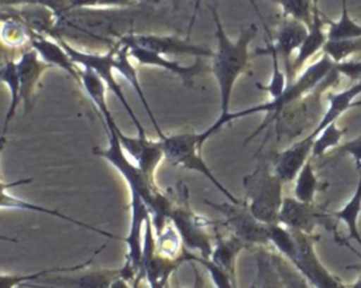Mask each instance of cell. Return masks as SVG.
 <instances>
[{"label": "cell", "instance_id": "obj_1", "mask_svg": "<svg viewBox=\"0 0 361 288\" xmlns=\"http://www.w3.org/2000/svg\"><path fill=\"white\" fill-rule=\"evenodd\" d=\"M212 16L214 21V37L217 47L216 51H213L210 72L213 73L219 88L220 116H226L230 113L234 85L237 79L250 68V59L252 56L250 52V44L255 38L258 28L255 24H250L248 27H244L240 31L238 38L233 41L223 28L216 6L212 7Z\"/></svg>", "mask_w": 361, "mask_h": 288}, {"label": "cell", "instance_id": "obj_2", "mask_svg": "<svg viewBox=\"0 0 361 288\" xmlns=\"http://www.w3.org/2000/svg\"><path fill=\"white\" fill-rule=\"evenodd\" d=\"M336 69H337V64H334L327 55L323 54L317 61L312 62L307 68L300 71V73L293 80L288 82L285 90L278 97L269 99L265 103L255 104V106H251V107H247L243 110L230 112L228 119H230V121H233V120H237V119H241V117H245L250 114H255V113H267L268 114L267 120H264L262 124H259L257 127V130L245 138V144H247L255 136H258V133L262 131L264 127L269 126L279 114H282V112L288 106H290L292 103H296L299 99L306 96L309 92L316 89L319 85L324 83Z\"/></svg>", "mask_w": 361, "mask_h": 288}, {"label": "cell", "instance_id": "obj_3", "mask_svg": "<svg viewBox=\"0 0 361 288\" xmlns=\"http://www.w3.org/2000/svg\"><path fill=\"white\" fill-rule=\"evenodd\" d=\"M224 126L216 120L210 127L202 131H180L175 134H165L161 140L164 158L172 165L182 169H189L202 174L207 178L231 203H238L241 199H237L212 172L202 155V148L204 143L221 130Z\"/></svg>", "mask_w": 361, "mask_h": 288}, {"label": "cell", "instance_id": "obj_4", "mask_svg": "<svg viewBox=\"0 0 361 288\" xmlns=\"http://www.w3.org/2000/svg\"><path fill=\"white\" fill-rule=\"evenodd\" d=\"M244 200L251 213L265 224L278 223L282 206L283 182L275 175L265 158H259L252 172L243 178Z\"/></svg>", "mask_w": 361, "mask_h": 288}, {"label": "cell", "instance_id": "obj_5", "mask_svg": "<svg viewBox=\"0 0 361 288\" xmlns=\"http://www.w3.org/2000/svg\"><path fill=\"white\" fill-rule=\"evenodd\" d=\"M176 189L178 200H175L173 195V206L169 212V222L176 229L186 251L200 258H210L214 240L212 239L207 227L216 223L197 215L192 209L189 202V189L186 185L179 184Z\"/></svg>", "mask_w": 361, "mask_h": 288}, {"label": "cell", "instance_id": "obj_6", "mask_svg": "<svg viewBox=\"0 0 361 288\" xmlns=\"http://www.w3.org/2000/svg\"><path fill=\"white\" fill-rule=\"evenodd\" d=\"M59 42L62 44V47L66 49V52L69 54V56L72 58V61L85 69H90L92 72H94L106 85L107 90H110L121 103V106L124 107V110L127 112V114L130 116L133 124L135 126L137 134L140 136H145V130L141 124V121L137 119V114L134 113V110L131 109L127 97L124 96L123 88L118 83V80L116 79V71H114V47H111L109 51L106 52H90V51H82L75 48L73 45L68 44L63 40H59Z\"/></svg>", "mask_w": 361, "mask_h": 288}, {"label": "cell", "instance_id": "obj_7", "mask_svg": "<svg viewBox=\"0 0 361 288\" xmlns=\"http://www.w3.org/2000/svg\"><path fill=\"white\" fill-rule=\"evenodd\" d=\"M204 203L223 215L224 220L221 224L226 226L230 230V234L237 237L245 247H265L269 243V224L259 222L251 213L244 199H241L238 203H216L210 200H204Z\"/></svg>", "mask_w": 361, "mask_h": 288}, {"label": "cell", "instance_id": "obj_8", "mask_svg": "<svg viewBox=\"0 0 361 288\" xmlns=\"http://www.w3.org/2000/svg\"><path fill=\"white\" fill-rule=\"evenodd\" d=\"M293 236L296 241V251L288 261L313 288H348L347 284L341 282L336 275H333L320 261L314 250L312 236L300 232H293Z\"/></svg>", "mask_w": 361, "mask_h": 288}, {"label": "cell", "instance_id": "obj_9", "mask_svg": "<svg viewBox=\"0 0 361 288\" xmlns=\"http://www.w3.org/2000/svg\"><path fill=\"white\" fill-rule=\"evenodd\" d=\"M331 222H337L331 213L320 212L313 203H305L290 196L283 198L278 217V223L285 227L309 236H312L317 226L333 229Z\"/></svg>", "mask_w": 361, "mask_h": 288}, {"label": "cell", "instance_id": "obj_10", "mask_svg": "<svg viewBox=\"0 0 361 288\" xmlns=\"http://www.w3.org/2000/svg\"><path fill=\"white\" fill-rule=\"evenodd\" d=\"M120 42L134 44L149 51H154L164 56L171 55H188L195 58H212L213 51L210 48L192 44L189 40H183L173 35H157V34H127L123 35Z\"/></svg>", "mask_w": 361, "mask_h": 288}, {"label": "cell", "instance_id": "obj_11", "mask_svg": "<svg viewBox=\"0 0 361 288\" xmlns=\"http://www.w3.org/2000/svg\"><path fill=\"white\" fill-rule=\"evenodd\" d=\"M120 145L124 152L137 164V167L151 179L155 181V172L164 158L161 140H149L145 136H127L118 124L114 126Z\"/></svg>", "mask_w": 361, "mask_h": 288}, {"label": "cell", "instance_id": "obj_12", "mask_svg": "<svg viewBox=\"0 0 361 288\" xmlns=\"http://www.w3.org/2000/svg\"><path fill=\"white\" fill-rule=\"evenodd\" d=\"M120 44L127 45L131 59L135 61L140 66H155V68L164 69V71L178 76L183 82V85H188V86H192L193 79L196 76H199L210 69V66H207L202 61V58H196V61L192 65H180L179 62L168 59L166 56L159 55L147 48H142V47L134 45V44H126V42H120Z\"/></svg>", "mask_w": 361, "mask_h": 288}, {"label": "cell", "instance_id": "obj_13", "mask_svg": "<svg viewBox=\"0 0 361 288\" xmlns=\"http://www.w3.org/2000/svg\"><path fill=\"white\" fill-rule=\"evenodd\" d=\"M31 182V178H27V179H18V181H13V182H3L0 181V209H18V210H28V212H35V213H44V215H48V216H54V217H58V219H62V220H66L69 223H73V224H78L83 229H87L90 232H96L104 237H109V239H117L116 234L110 233V232H106V230H102L99 227H94L92 224H87L85 222H80L75 217H71L62 212H59L58 209H49V208H44L41 205H37V203H32V202H28L23 198H18V196H14L8 192V189L11 186H18V185H24V184H28Z\"/></svg>", "mask_w": 361, "mask_h": 288}, {"label": "cell", "instance_id": "obj_14", "mask_svg": "<svg viewBox=\"0 0 361 288\" xmlns=\"http://www.w3.org/2000/svg\"><path fill=\"white\" fill-rule=\"evenodd\" d=\"M314 137L307 134L300 141H296L286 147L283 151L278 152L272 162V169L275 175L283 182L293 181L306 161L312 157V145Z\"/></svg>", "mask_w": 361, "mask_h": 288}, {"label": "cell", "instance_id": "obj_15", "mask_svg": "<svg viewBox=\"0 0 361 288\" xmlns=\"http://www.w3.org/2000/svg\"><path fill=\"white\" fill-rule=\"evenodd\" d=\"M120 268H97L89 270L83 274L68 277V275H48L35 282L39 285H51L56 288H110L111 282L121 274Z\"/></svg>", "mask_w": 361, "mask_h": 288}, {"label": "cell", "instance_id": "obj_16", "mask_svg": "<svg viewBox=\"0 0 361 288\" xmlns=\"http://www.w3.org/2000/svg\"><path fill=\"white\" fill-rule=\"evenodd\" d=\"M306 35H307V25L305 23L290 18V17H286V16L282 17V21L278 27V31L275 34L272 44L276 48L278 55H281L283 59V64L286 66V72L289 76L288 82L293 80L290 58H292L293 52H298V49L300 48Z\"/></svg>", "mask_w": 361, "mask_h": 288}, {"label": "cell", "instance_id": "obj_17", "mask_svg": "<svg viewBox=\"0 0 361 288\" xmlns=\"http://www.w3.org/2000/svg\"><path fill=\"white\" fill-rule=\"evenodd\" d=\"M31 48L38 54V56L47 62L51 68L56 66L66 72L78 85H80V71L82 68L78 66L66 49L62 47L59 40H52L48 38L42 34L32 32L31 41H30Z\"/></svg>", "mask_w": 361, "mask_h": 288}, {"label": "cell", "instance_id": "obj_18", "mask_svg": "<svg viewBox=\"0 0 361 288\" xmlns=\"http://www.w3.org/2000/svg\"><path fill=\"white\" fill-rule=\"evenodd\" d=\"M18 78H20V95H21V103L24 107V112L27 113L31 106V97L37 88L39 86V80L47 69L51 66L44 62L38 54L30 48L24 51L20 58L16 61Z\"/></svg>", "mask_w": 361, "mask_h": 288}, {"label": "cell", "instance_id": "obj_19", "mask_svg": "<svg viewBox=\"0 0 361 288\" xmlns=\"http://www.w3.org/2000/svg\"><path fill=\"white\" fill-rule=\"evenodd\" d=\"M131 61L133 59H131V56L128 54L127 45L117 42L114 45V62H113L114 71L118 72V75H121L130 83V86L135 90V93L138 95V97H140V100H141V103H142V106H144V109H145V112H147L152 126L155 127V131L158 133V137L162 138L165 134L162 133V130H161V127H159V124H158V121L155 119V114L151 110V106H149V103H148V100L145 97V93L142 90L140 76H138L137 69H135V66H134V64Z\"/></svg>", "mask_w": 361, "mask_h": 288}, {"label": "cell", "instance_id": "obj_20", "mask_svg": "<svg viewBox=\"0 0 361 288\" xmlns=\"http://www.w3.org/2000/svg\"><path fill=\"white\" fill-rule=\"evenodd\" d=\"M324 25H326V21L317 8V0H316L313 7L312 23L307 25V35L302 42L300 48L298 49L296 56L293 59V65H292L293 75L295 72L300 71L303 65L309 59H312L317 52L323 51V47L327 41V30H324Z\"/></svg>", "mask_w": 361, "mask_h": 288}, {"label": "cell", "instance_id": "obj_21", "mask_svg": "<svg viewBox=\"0 0 361 288\" xmlns=\"http://www.w3.org/2000/svg\"><path fill=\"white\" fill-rule=\"evenodd\" d=\"M361 95V80H357L355 83H353L351 86L338 90V92H329L327 93V102L329 106L326 109V112L323 113L320 121L317 123V126L313 128V131L310 133L313 137H316L324 127H327L330 123L337 121V119L348 109L360 106L361 102L354 103V99Z\"/></svg>", "mask_w": 361, "mask_h": 288}, {"label": "cell", "instance_id": "obj_22", "mask_svg": "<svg viewBox=\"0 0 361 288\" xmlns=\"http://www.w3.org/2000/svg\"><path fill=\"white\" fill-rule=\"evenodd\" d=\"M243 248H245V246L233 234L223 236L216 232L214 244L209 260L235 280V261Z\"/></svg>", "mask_w": 361, "mask_h": 288}, {"label": "cell", "instance_id": "obj_23", "mask_svg": "<svg viewBox=\"0 0 361 288\" xmlns=\"http://www.w3.org/2000/svg\"><path fill=\"white\" fill-rule=\"evenodd\" d=\"M80 86L86 92L90 102L94 104L96 110L99 112V114L103 120V124L104 126L114 124L116 120H114V117H113V114L109 109V104H107V96H106L107 88L103 83V80L94 72H92L90 69L82 68V71H80Z\"/></svg>", "mask_w": 361, "mask_h": 288}, {"label": "cell", "instance_id": "obj_24", "mask_svg": "<svg viewBox=\"0 0 361 288\" xmlns=\"http://www.w3.org/2000/svg\"><path fill=\"white\" fill-rule=\"evenodd\" d=\"M357 169H358V181H357V186L353 196L347 200V203L341 209L331 212V215L337 222H341L345 224L348 230V239L354 240L361 247V233L358 230V217L361 213V168H357Z\"/></svg>", "mask_w": 361, "mask_h": 288}, {"label": "cell", "instance_id": "obj_25", "mask_svg": "<svg viewBox=\"0 0 361 288\" xmlns=\"http://www.w3.org/2000/svg\"><path fill=\"white\" fill-rule=\"evenodd\" d=\"M104 248V246H102L99 250H96L93 253V256L86 260L85 263H79L75 265H59V267H52V268H47V270H41V271H35L31 274H0V288H17L24 282H35L44 277L48 275H54L58 272H75L79 271L82 268H86L87 265H90L94 260V257Z\"/></svg>", "mask_w": 361, "mask_h": 288}, {"label": "cell", "instance_id": "obj_26", "mask_svg": "<svg viewBox=\"0 0 361 288\" xmlns=\"http://www.w3.org/2000/svg\"><path fill=\"white\" fill-rule=\"evenodd\" d=\"M0 82H3L10 93V103L8 109L4 116V123H3V134L6 133L10 121L14 119L17 113V107L21 103V95H20V78H18V71H17V64L13 59H7L6 62L1 64L0 66Z\"/></svg>", "mask_w": 361, "mask_h": 288}, {"label": "cell", "instance_id": "obj_27", "mask_svg": "<svg viewBox=\"0 0 361 288\" xmlns=\"http://www.w3.org/2000/svg\"><path fill=\"white\" fill-rule=\"evenodd\" d=\"M258 55H269L272 58V78L269 80L268 85H261V83H255L257 89L267 92L271 99L278 97L286 88L288 85V79L285 76V73L282 72V69L279 68V55L276 48L274 47L272 41H268L265 48H257V51L252 54V56H258Z\"/></svg>", "mask_w": 361, "mask_h": 288}, {"label": "cell", "instance_id": "obj_28", "mask_svg": "<svg viewBox=\"0 0 361 288\" xmlns=\"http://www.w3.org/2000/svg\"><path fill=\"white\" fill-rule=\"evenodd\" d=\"M257 274L251 288H283L278 271L272 263L271 251L261 247L255 254Z\"/></svg>", "mask_w": 361, "mask_h": 288}, {"label": "cell", "instance_id": "obj_29", "mask_svg": "<svg viewBox=\"0 0 361 288\" xmlns=\"http://www.w3.org/2000/svg\"><path fill=\"white\" fill-rule=\"evenodd\" d=\"M319 189H322L320 182L313 168V158L310 157L295 178L293 198L305 203H313L314 195L319 192Z\"/></svg>", "mask_w": 361, "mask_h": 288}, {"label": "cell", "instance_id": "obj_30", "mask_svg": "<svg viewBox=\"0 0 361 288\" xmlns=\"http://www.w3.org/2000/svg\"><path fill=\"white\" fill-rule=\"evenodd\" d=\"M329 24L327 40L361 38V25L355 23L347 8V0H341V16L337 21L324 20Z\"/></svg>", "mask_w": 361, "mask_h": 288}, {"label": "cell", "instance_id": "obj_31", "mask_svg": "<svg viewBox=\"0 0 361 288\" xmlns=\"http://www.w3.org/2000/svg\"><path fill=\"white\" fill-rule=\"evenodd\" d=\"M272 263L278 271L283 288H313L306 278L279 253L271 251Z\"/></svg>", "mask_w": 361, "mask_h": 288}, {"label": "cell", "instance_id": "obj_32", "mask_svg": "<svg viewBox=\"0 0 361 288\" xmlns=\"http://www.w3.org/2000/svg\"><path fill=\"white\" fill-rule=\"evenodd\" d=\"M268 237L269 243L275 247V251L279 253L286 260H290L296 251V241L293 232L288 227H285L281 223L269 224L268 229Z\"/></svg>", "mask_w": 361, "mask_h": 288}, {"label": "cell", "instance_id": "obj_33", "mask_svg": "<svg viewBox=\"0 0 361 288\" xmlns=\"http://www.w3.org/2000/svg\"><path fill=\"white\" fill-rule=\"evenodd\" d=\"M358 52H361V38L327 40L323 47V54L334 64H341Z\"/></svg>", "mask_w": 361, "mask_h": 288}, {"label": "cell", "instance_id": "obj_34", "mask_svg": "<svg viewBox=\"0 0 361 288\" xmlns=\"http://www.w3.org/2000/svg\"><path fill=\"white\" fill-rule=\"evenodd\" d=\"M345 134V128H340L337 121L330 123L316 137L312 145V158L322 157L327 150L340 144L341 137Z\"/></svg>", "mask_w": 361, "mask_h": 288}, {"label": "cell", "instance_id": "obj_35", "mask_svg": "<svg viewBox=\"0 0 361 288\" xmlns=\"http://www.w3.org/2000/svg\"><path fill=\"white\" fill-rule=\"evenodd\" d=\"M271 1L281 6V8L283 10V16L299 20L306 25L312 23L313 7L316 0L313 3L312 0H271Z\"/></svg>", "mask_w": 361, "mask_h": 288}, {"label": "cell", "instance_id": "obj_36", "mask_svg": "<svg viewBox=\"0 0 361 288\" xmlns=\"http://www.w3.org/2000/svg\"><path fill=\"white\" fill-rule=\"evenodd\" d=\"M192 263H196L197 265H202L206 270L216 288H237V280H234L230 274H227L219 265L212 263L209 258H200L193 254Z\"/></svg>", "mask_w": 361, "mask_h": 288}, {"label": "cell", "instance_id": "obj_37", "mask_svg": "<svg viewBox=\"0 0 361 288\" xmlns=\"http://www.w3.org/2000/svg\"><path fill=\"white\" fill-rule=\"evenodd\" d=\"M133 0H68V8H85V7H116L128 6Z\"/></svg>", "mask_w": 361, "mask_h": 288}, {"label": "cell", "instance_id": "obj_38", "mask_svg": "<svg viewBox=\"0 0 361 288\" xmlns=\"http://www.w3.org/2000/svg\"><path fill=\"white\" fill-rule=\"evenodd\" d=\"M337 154H348L355 160L357 168H361V136L347 141L337 148Z\"/></svg>", "mask_w": 361, "mask_h": 288}, {"label": "cell", "instance_id": "obj_39", "mask_svg": "<svg viewBox=\"0 0 361 288\" xmlns=\"http://www.w3.org/2000/svg\"><path fill=\"white\" fill-rule=\"evenodd\" d=\"M121 271H123V268H121ZM110 288H137V285H131V284H130V280H128L127 277H124L123 272H121V274L111 282Z\"/></svg>", "mask_w": 361, "mask_h": 288}, {"label": "cell", "instance_id": "obj_40", "mask_svg": "<svg viewBox=\"0 0 361 288\" xmlns=\"http://www.w3.org/2000/svg\"><path fill=\"white\" fill-rule=\"evenodd\" d=\"M190 264H192V268H193V272H195V280H193L192 287H189V288H204V280H203V277H202V274L197 268V264L196 263H190Z\"/></svg>", "mask_w": 361, "mask_h": 288}, {"label": "cell", "instance_id": "obj_41", "mask_svg": "<svg viewBox=\"0 0 361 288\" xmlns=\"http://www.w3.org/2000/svg\"><path fill=\"white\" fill-rule=\"evenodd\" d=\"M147 282H148V288H168L169 287L168 280H149Z\"/></svg>", "mask_w": 361, "mask_h": 288}, {"label": "cell", "instance_id": "obj_42", "mask_svg": "<svg viewBox=\"0 0 361 288\" xmlns=\"http://www.w3.org/2000/svg\"><path fill=\"white\" fill-rule=\"evenodd\" d=\"M6 145H7V137L4 134H1L0 136V155H1L3 150L6 148Z\"/></svg>", "mask_w": 361, "mask_h": 288}, {"label": "cell", "instance_id": "obj_43", "mask_svg": "<svg viewBox=\"0 0 361 288\" xmlns=\"http://www.w3.org/2000/svg\"><path fill=\"white\" fill-rule=\"evenodd\" d=\"M0 240H1V241H10V243H17V239H14V237H8V236H4V234H1V233H0Z\"/></svg>", "mask_w": 361, "mask_h": 288}, {"label": "cell", "instance_id": "obj_44", "mask_svg": "<svg viewBox=\"0 0 361 288\" xmlns=\"http://www.w3.org/2000/svg\"><path fill=\"white\" fill-rule=\"evenodd\" d=\"M348 288H361V277H358L357 278V281H354L353 284H350V285H347Z\"/></svg>", "mask_w": 361, "mask_h": 288}, {"label": "cell", "instance_id": "obj_45", "mask_svg": "<svg viewBox=\"0 0 361 288\" xmlns=\"http://www.w3.org/2000/svg\"><path fill=\"white\" fill-rule=\"evenodd\" d=\"M28 287H31V288H56V287H51V285H39V284H28Z\"/></svg>", "mask_w": 361, "mask_h": 288}]
</instances>
